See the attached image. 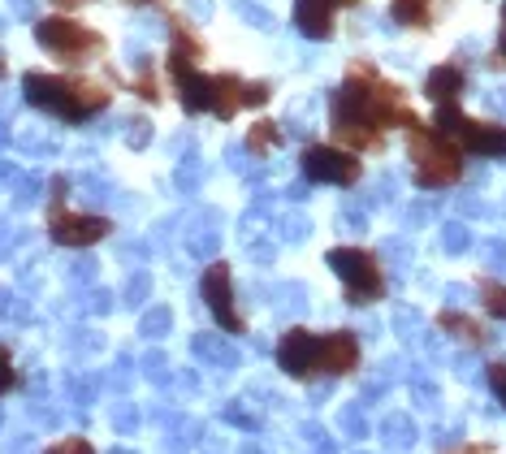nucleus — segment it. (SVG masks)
Instances as JSON below:
<instances>
[{"instance_id":"f257e3e1","label":"nucleus","mask_w":506,"mask_h":454,"mask_svg":"<svg viewBox=\"0 0 506 454\" xmlns=\"http://www.w3.org/2000/svg\"><path fill=\"white\" fill-rule=\"evenodd\" d=\"M278 364L281 373L311 381V376H346L360 368V342L351 333H308V329H290L278 342Z\"/></svg>"},{"instance_id":"f03ea898","label":"nucleus","mask_w":506,"mask_h":454,"mask_svg":"<svg viewBox=\"0 0 506 454\" xmlns=\"http://www.w3.org/2000/svg\"><path fill=\"white\" fill-rule=\"evenodd\" d=\"M26 100L35 109L66 117V121H82V117H91L96 109L109 104V91L96 87V82L61 79V74H26Z\"/></svg>"},{"instance_id":"7ed1b4c3","label":"nucleus","mask_w":506,"mask_h":454,"mask_svg":"<svg viewBox=\"0 0 506 454\" xmlns=\"http://www.w3.org/2000/svg\"><path fill=\"white\" fill-rule=\"evenodd\" d=\"M411 161H416V182L420 186H450L463 174V147L441 134L437 126L425 130L420 121L411 126Z\"/></svg>"},{"instance_id":"20e7f679","label":"nucleus","mask_w":506,"mask_h":454,"mask_svg":"<svg viewBox=\"0 0 506 454\" xmlns=\"http://www.w3.org/2000/svg\"><path fill=\"white\" fill-rule=\"evenodd\" d=\"M329 269L346 281V299H351V303H373V299L385 294L381 264H376V256L360 251V247H333V251H329Z\"/></svg>"},{"instance_id":"39448f33","label":"nucleus","mask_w":506,"mask_h":454,"mask_svg":"<svg viewBox=\"0 0 506 454\" xmlns=\"http://www.w3.org/2000/svg\"><path fill=\"white\" fill-rule=\"evenodd\" d=\"M35 35H39L44 48L57 52V57H66V61H82V57L100 52V35L79 26L74 17H48V22L35 26Z\"/></svg>"},{"instance_id":"423d86ee","label":"nucleus","mask_w":506,"mask_h":454,"mask_svg":"<svg viewBox=\"0 0 506 454\" xmlns=\"http://www.w3.org/2000/svg\"><path fill=\"white\" fill-rule=\"evenodd\" d=\"M199 290H204V303L213 308L216 324L229 329V333H243V316L234 308V269H229L226 259H216L204 269V281H199Z\"/></svg>"},{"instance_id":"0eeeda50","label":"nucleus","mask_w":506,"mask_h":454,"mask_svg":"<svg viewBox=\"0 0 506 454\" xmlns=\"http://www.w3.org/2000/svg\"><path fill=\"white\" fill-rule=\"evenodd\" d=\"M169 74H174V82H178V100L186 113H204V109H213V79H204L195 65H191V57L186 52H169Z\"/></svg>"},{"instance_id":"6e6552de","label":"nucleus","mask_w":506,"mask_h":454,"mask_svg":"<svg viewBox=\"0 0 506 454\" xmlns=\"http://www.w3.org/2000/svg\"><path fill=\"white\" fill-rule=\"evenodd\" d=\"M48 229L61 247H91L109 234V221H104V216H91V212H61L57 208Z\"/></svg>"},{"instance_id":"1a4fd4ad","label":"nucleus","mask_w":506,"mask_h":454,"mask_svg":"<svg viewBox=\"0 0 506 454\" xmlns=\"http://www.w3.org/2000/svg\"><path fill=\"white\" fill-rule=\"evenodd\" d=\"M303 169H308V178L338 182V186L360 178V161H355L351 152H333V147H308V152H303Z\"/></svg>"},{"instance_id":"9d476101","label":"nucleus","mask_w":506,"mask_h":454,"mask_svg":"<svg viewBox=\"0 0 506 454\" xmlns=\"http://www.w3.org/2000/svg\"><path fill=\"white\" fill-rule=\"evenodd\" d=\"M264 100H269V91H264L260 82H238V79H229V74L213 79V113L216 117H234L238 109H256Z\"/></svg>"},{"instance_id":"9b49d317","label":"nucleus","mask_w":506,"mask_h":454,"mask_svg":"<svg viewBox=\"0 0 506 454\" xmlns=\"http://www.w3.org/2000/svg\"><path fill=\"white\" fill-rule=\"evenodd\" d=\"M333 9L338 0H294V17H299V31L311 35V39H329L333 35Z\"/></svg>"},{"instance_id":"f8f14e48","label":"nucleus","mask_w":506,"mask_h":454,"mask_svg":"<svg viewBox=\"0 0 506 454\" xmlns=\"http://www.w3.org/2000/svg\"><path fill=\"white\" fill-rule=\"evenodd\" d=\"M437 324L450 333V338H459V342H468V346H485V329H480V321H472V316H463V311H441L437 316Z\"/></svg>"},{"instance_id":"ddd939ff","label":"nucleus","mask_w":506,"mask_h":454,"mask_svg":"<svg viewBox=\"0 0 506 454\" xmlns=\"http://www.w3.org/2000/svg\"><path fill=\"white\" fill-rule=\"evenodd\" d=\"M425 91L437 100V104H455V96L463 91V74H459V65H437V69L428 74Z\"/></svg>"},{"instance_id":"4468645a","label":"nucleus","mask_w":506,"mask_h":454,"mask_svg":"<svg viewBox=\"0 0 506 454\" xmlns=\"http://www.w3.org/2000/svg\"><path fill=\"white\" fill-rule=\"evenodd\" d=\"M394 17L403 26H428L433 22V0H394Z\"/></svg>"},{"instance_id":"2eb2a0df","label":"nucleus","mask_w":506,"mask_h":454,"mask_svg":"<svg viewBox=\"0 0 506 454\" xmlns=\"http://www.w3.org/2000/svg\"><path fill=\"white\" fill-rule=\"evenodd\" d=\"M480 303H485L490 316L506 321V286H502V281H480Z\"/></svg>"},{"instance_id":"dca6fc26","label":"nucleus","mask_w":506,"mask_h":454,"mask_svg":"<svg viewBox=\"0 0 506 454\" xmlns=\"http://www.w3.org/2000/svg\"><path fill=\"white\" fill-rule=\"evenodd\" d=\"M278 126H273V121H260V126L251 130V134H247V152H269V147H278Z\"/></svg>"},{"instance_id":"f3484780","label":"nucleus","mask_w":506,"mask_h":454,"mask_svg":"<svg viewBox=\"0 0 506 454\" xmlns=\"http://www.w3.org/2000/svg\"><path fill=\"white\" fill-rule=\"evenodd\" d=\"M17 385V368H14V355L9 346H0V394H9Z\"/></svg>"},{"instance_id":"a211bd4d","label":"nucleus","mask_w":506,"mask_h":454,"mask_svg":"<svg viewBox=\"0 0 506 454\" xmlns=\"http://www.w3.org/2000/svg\"><path fill=\"white\" fill-rule=\"evenodd\" d=\"M44 454H96V450H91L87 438H66V441H57V446H48Z\"/></svg>"},{"instance_id":"6ab92c4d","label":"nucleus","mask_w":506,"mask_h":454,"mask_svg":"<svg viewBox=\"0 0 506 454\" xmlns=\"http://www.w3.org/2000/svg\"><path fill=\"white\" fill-rule=\"evenodd\" d=\"M490 385H493V394H498L502 406H506V364H490Z\"/></svg>"},{"instance_id":"aec40b11","label":"nucleus","mask_w":506,"mask_h":454,"mask_svg":"<svg viewBox=\"0 0 506 454\" xmlns=\"http://www.w3.org/2000/svg\"><path fill=\"white\" fill-rule=\"evenodd\" d=\"M450 454H490V446H476V441H468V446H459V450Z\"/></svg>"},{"instance_id":"412c9836","label":"nucleus","mask_w":506,"mask_h":454,"mask_svg":"<svg viewBox=\"0 0 506 454\" xmlns=\"http://www.w3.org/2000/svg\"><path fill=\"white\" fill-rule=\"evenodd\" d=\"M498 52L506 57V22H502V39H498Z\"/></svg>"},{"instance_id":"4be33fe9","label":"nucleus","mask_w":506,"mask_h":454,"mask_svg":"<svg viewBox=\"0 0 506 454\" xmlns=\"http://www.w3.org/2000/svg\"><path fill=\"white\" fill-rule=\"evenodd\" d=\"M57 5H66V9H74V5H79V0H57Z\"/></svg>"},{"instance_id":"5701e85b","label":"nucleus","mask_w":506,"mask_h":454,"mask_svg":"<svg viewBox=\"0 0 506 454\" xmlns=\"http://www.w3.org/2000/svg\"><path fill=\"white\" fill-rule=\"evenodd\" d=\"M0 74H5V61H0Z\"/></svg>"}]
</instances>
